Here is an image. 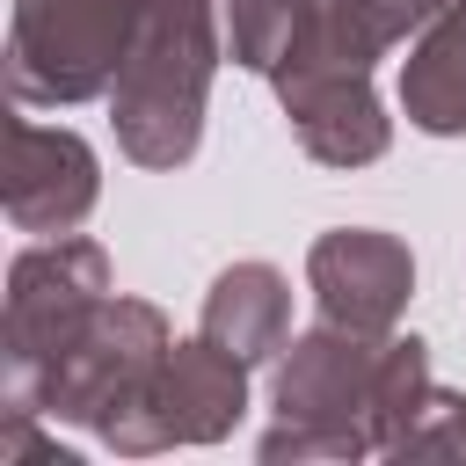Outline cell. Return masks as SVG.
Wrapping results in <instances>:
<instances>
[{"label": "cell", "instance_id": "cell-3", "mask_svg": "<svg viewBox=\"0 0 466 466\" xmlns=\"http://www.w3.org/2000/svg\"><path fill=\"white\" fill-rule=\"evenodd\" d=\"M218 0H146V22L131 36V58L116 73L109 124H116V153L131 167H182L204 146V102H211V73L226 58L218 36Z\"/></svg>", "mask_w": 466, "mask_h": 466}, {"label": "cell", "instance_id": "cell-13", "mask_svg": "<svg viewBox=\"0 0 466 466\" xmlns=\"http://www.w3.org/2000/svg\"><path fill=\"white\" fill-rule=\"evenodd\" d=\"M379 7H386V22H393L400 36H415V29H422V22H430L444 0H379Z\"/></svg>", "mask_w": 466, "mask_h": 466}, {"label": "cell", "instance_id": "cell-2", "mask_svg": "<svg viewBox=\"0 0 466 466\" xmlns=\"http://www.w3.org/2000/svg\"><path fill=\"white\" fill-rule=\"evenodd\" d=\"M400 44L379 0H306L269 87L320 167H364L393 146V116L371 87V66Z\"/></svg>", "mask_w": 466, "mask_h": 466}, {"label": "cell", "instance_id": "cell-12", "mask_svg": "<svg viewBox=\"0 0 466 466\" xmlns=\"http://www.w3.org/2000/svg\"><path fill=\"white\" fill-rule=\"evenodd\" d=\"M393 459H466V393L430 386V400L408 422V437L393 444Z\"/></svg>", "mask_w": 466, "mask_h": 466}, {"label": "cell", "instance_id": "cell-10", "mask_svg": "<svg viewBox=\"0 0 466 466\" xmlns=\"http://www.w3.org/2000/svg\"><path fill=\"white\" fill-rule=\"evenodd\" d=\"M197 335H211L240 364H269L291 342V284H284V269L277 262H226L211 277V291H204Z\"/></svg>", "mask_w": 466, "mask_h": 466}, {"label": "cell", "instance_id": "cell-11", "mask_svg": "<svg viewBox=\"0 0 466 466\" xmlns=\"http://www.w3.org/2000/svg\"><path fill=\"white\" fill-rule=\"evenodd\" d=\"M400 109L430 138H466V0H444L400 66Z\"/></svg>", "mask_w": 466, "mask_h": 466}, {"label": "cell", "instance_id": "cell-1", "mask_svg": "<svg viewBox=\"0 0 466 466\" xmlns=\"http://www.w3.org/2000/svg\"><path fill=\"white\" fill-rule=\"evenodd\" d=\"M430 400V342L422 335H364V328H306L277 350L269 408L277 422L262 430L269 466H306V459H371L408 437V422Z\"/></svg>", "mask_w": 466, "mask_h": 466}, {"label": "cell", "instance_id": "cell-5", "mask_svg": "<svg viewBox=\"0 0 466 466\" xmlns=\"http://www.w3.org/2000/svg\"><path fill=\"white\" fill-rule=\"evenodd\" d=\"M109 299V255L80 233H44L7 262V306H0V400H29L36 379L73 350V335Z\"/></svg>", "mask_w": 466, "mask_h": 466}, {"label": "cell", "instance_id": "cell-4", "mask_svg": "<svg viewBox=\"0 0 466 466\" xmlns=\"http://www.w3.org/2000/svg\"><path fill=\"white\" fill-rule=\"evenodd\" d=\"M146 0H15L7 15V102L73 109L116 87Z\"/></svg>", "mask_w": 466, "mask_h": 466}, {"label": "cell", "instance_id": "cell-9", "mask_svg": "<svg viewBox=\"0 0 466 466\" xmlns=\"http://www.w3.org/2000/svg\"><path fill=\"white\" fill-rule=\"evenodd\" d=\"M102 197V160L80 131L66 124H29L7 116V175H0V204L15 218V233H73Z\"/></svg>", "mask_w": 466, "mask_h": 466}, {"label": "cell", "instance_id": "cell-6", "mask_svg": "<svg viewBox=\"0 0 466 466\" xmlns=\"http://www.w3.org/2000/svg\"><path fill=\"white\" fill-rule=\"evenodd\" d=\"M248 371L255 364H240L233 350H218L211 335L167 342V357L153 364V379L95 437L116 459H153V451H175V444H218L248 415Z\"/></svg>", "mask_w": 466, "mask_h": 466}, {"label": "cell", "instance_id": "cell-8", "mask_svg": "<svg viewBox=\"0 0 466 466\" xmlns=\"http://www.w3.org/2000/svg\"><path fill=\"white\" fill-rule=\"evenodd\" d=\"M306 284L320 320L335 328H364V335H393V320L415 299V255L400 233L379 226H335L306 248Z\"/></svg>", "mask_w": 466, "mask_h": 466}, {"label": "cell", "instance_id": "cell-7", "mask_svg": "<svg viewBox=\"0 0 466 466\" xmlns=\"http://www.w3.org/2000/svg\"><path fill=\"white\" fill-rule=\"evenodd\" d=\"M167 313L153 299H124L109 291L102 313L73 335V350H58V364L36 379L29 400H7V408H36L44 422H80V430H102L146 379L153 364L167 357Z\"/></svg>", "mask_w": 466, "mask_h": 466}]
</instances>
